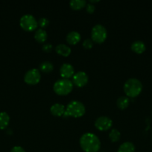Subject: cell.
Listing matches in <instances>:
<instances>
[{
  "instance_id": "19",
  "label": "cell",
  "mask_w": 152,
  "mask_h": 152,
  "mask_svg": "<svg viewBox=\"0 0 152 152\" xmlns=\"http://www.w3.org/2000/svg\"><path fill=\"white\" fill-rule=\"evenodd\" d=\"M54 65L50 61H43L39 65V70L45 73H49L53 70Z\"/></svg>"
},
{
  "instance_id": "6",
  "label": "cell",
  "mask_w": 152,
  "mask_h": 152,
  "mask_svg": "<svg viewBox=\"0 0 152 152\" xmlns=\"http://www.w3.org/2000/svg\"><path fill=\"white\" fill-rule=\"evenodd\" d=\"M19 23H20V26L22 27V29L27 31H34L38 26V23H37V20L36 19V18L33 15L28 14V13L23 15L20 18Z\"/></svg>"
},
{
  "instance_id": "12",
  "label": "cell",
  "mask_w": 152,
  "mask_h": 152,
  "mask_svg": "<svg viewBox=\"0 0 152 152\" xmlns=\"http://www.w3.org/2000/svg\"><path fill=\"white\" fill-rule=\"evenodd\" d=\"M65 106L61 103H55L51 106L50 111L52 114L57 117H61L63 115L65 112Z\"/></svg>"
},
{
  "instance_id": "8",
  "label": "cell",
  "mask_w": 152,
  "mask_h": 152,
  "mask_svg": "<svg viewBox=\"0 0 152 152\" xmlns=\"http://www.w3.org/2000/svg\"><path fill=\"white\" fill-rule=\"evenodd\" d=\"M113 121L107 116H101L95 120V126L100 131L108 130L111 128Z\"/></svg>"
},
{
  "instance_id": "11",
  "label": "cell",
  "mask_w": 152,
  "mask_h": 152,
  "mask_svg": "<svg viewBox=\"0 0 152 152\" xmlns=\"http://www.w3.org/2000/svg\"><path fill=\"white\" fill-rule=\"evenodd\" d=\"M80 38H81L80 34L76 31H70L67 34L66 37V39L67 42L71 45L77 44L78 42H80Z\"/></svg>"
},
{
  "instance_id": "17",
  "label": "cell",
  "mask_w": 152,
  "mask_h": 152,
  "mask_svg": "<svg viewBox=\"0 0 152 152\" xmlns=\"http://www.w3.org/2000/svg\"><path fill=\"white\" fill-rule=\"evenodd\" d=\"M130 103V99L128 96H121L116 100V105L118 108L121 109H125L127 107H128Z\"/></svg>"
},
{
  "instance_id": "15",
  "label": "cell",
  "mask_w": 152,
  "mask_h": 152,
  "mask_svg": "<svg viewBox=\"0 0 152 152\" xmlns=\"http://www.w3.org/2000/svg\"><path fill=\"white\" fill-rule=\"evenodd\" d=\"M34 39L39 42H44L47 39V32L43 28H39L36 30L34 33Z\"/></svg>"
},
{
  "instance_id": "14",
  "label": "cell",
  "mask_w": 152,
  "mask_h": 152,
  "mask_svg": "<svg viewBox=\"0 0 152 152\" xmlns=\"http://www.w3.org/2000/svg\"><path fill=\"white\" fill-rule=\"evenodd\" d=\"M55 50H56V52L58 54L63 56H69L72 51L71 48L66 44H63V43L58 44V45L55 47Z\"/></svg>"
},
{
  "instance_id": "5",
  "label": "cell",
  "mask_w": 152,
  "mask_h": 152,
  "mask_svg": "<svg viewBox=\"0 0 152 152\" xmlns=\"http://www.w3.org/2000/svg\"><path fill=\"white\" fill-rule=\"evenodd\" d=\"M107 31L105 27L101 24L94 25L91 31V38L92 41L97 43H102L106 39Z\"/></svg>"
},
{
  "instance_id": "10",
  "label": "cell",
  "mask_w": 152,
  "mask_h": 152,
  "mask_svg": "<svg viewBox=\"0 0 152 152\" xmlns=\"http://www.w3.org/2000/svg\"><path fill=\"white\" fill-rule=\"evenodd\" d=\"M60 74L63 78L69 79L75 74L74 67L69 63H63L60 68Z\"/></svg>"
},
{
  "instance_id": "1",
  "label": "cell",
  "mask_w": 152,
  "mask_h": 152,
  "mask_svg": "<svg viewBox=\"0 0 152 152\" xmlns=\"http://www.w3.org/2000/svg\"><path fill=\"white\" fill-rule=\"evenodd\" d=\"M80 145L85 152H97L100 149L101 142L95 134L86 132L80 137Z\"/></svg>"
},
{
  "instance_id": "3",
  "label": "cell",
  "mask_w": 152,
  "mask_h": 152,
  "mask_svg": "<svg viewBox=\"0 0 152 152\" xmlns=\"http://www.w3.org/2000/svg\"><path fill=\"white\" fill-rule=\"evenodd\" d=\"M86 108L84 105L78 100H72L67 105L66 111L63 114V117L69 116L74 117H80L85 114Z\"/></svg>"
},
{
  "instance_id": "22",
  "label": "cell",
  "mask_w": 152,
  "mask_h": 152,
  "mask_svg": "<svg viewBox=\"0 0 152 152\" xmlns=\"http://www.w3.org/2000/svg\"><path fill=\"white\" fill-rule=\"evenodd\" d=\"M37 23H38V25L40 27V28H45V27L49 25V19L46 17H41L37 20Z\"/></svg>"
},
{
  "instance_id": "4",
  "label": "cell",
  "mask_w": 152,
  "mask_h": 152,
  "mask_svg": "<svg viewBox=\"0 0 152 152\" xmlns=\"http://www.w3.org/2000/svg\"><path fill=\"white\" fill-rule=\"evenodd\" d=\"M73 83L69 79L62 78L57 80L53 86V89L56 94L59 95H66L72 91Z\"/></svg>"
},
{
  "instance_id": "20",
  "label": "cell",
  "mask_w": 152,
  "mask_h": 152,
  "mask_svg": "<svg viewBox=\"0 0 152 152\" xmlns=\"http://www.w3.org/2000/svg\"><path fill=\"white\" fill-rule=\"evenodd\" d=\"M86 1L85 0H71L69 1V5L74 10H79L82 7H85Z\"/></svg>"
},
{
  "instance_id": "9",
  "label": "cell",
  "mask_w": 152,
  "mask_h": 152,
  "mask_svg": "<svg viewBox=\"0 0 152 152\" xmlns=\"http://www.w3.org/2000/svg\"><path fill=\"white\" fill-rule=\"evenodd\" d=\"M89 77L87 74L83 71H79L72 76V83L78 87L84 86L87 83Z\"/></svg>"
},
{
  "instance_id": "18",
  "label": "cell",
  "mask_w": 152,
  "mask_h": 152,
  "mask_svg": "<svg viewBox=\"0 0 152 152\" xmlns=\"http://www.w3.org/2000/svg\"><path fill=\"white\" fill-rule=\"evenodd\" d=\"M10 122V117L8 114L4 111L0 112V129H4Z\"/></svg>"
},
{
  "instance_id": "7",
  "label": "cell",
  "mask_w": 152,
  "mask_h": 152,
  "mask_svg": "<svg viewBox=\"0 0 152 152\" xmlns=\"http://www.w3.org/2000/svg\"><path fill=\"white\" fill-rule=\"evenodd\" d=\"M41 79L40 70L37 68H31L25 72L24 75V81L30 85H35L40 82Z\"/></svg>"
},
{
  "instance_id": "2",
  "label": "cell",
  "mask_w": 152,
  "mask_h": 152,
  "mask_svg": "<svg viewBox=\"0 0 152 152\" xmlns=\"http://www.w3.org/2000/svg\"><path fill=\"white\" fill-rule=\"evenodd\" d=\"M123 88L127 96L136 97L142 92V84L138 79L130 78L125 83Z\"/></svg>"
},
{
  "instance_id": "24",
  "label": "cell",
  "mask_w": 152,
  "mask_h": 152,
  "mask_svg": "<svg viewBox=\"0 0 152 152\" xmlns=\"http://www.w3.org/2000/svg\"><path fill=\"white\" fill-rule=\"evenodd\" d=\"M85 7H86V11H87L88 13H93L94 10H95V5H94V4H92V3H90V2L87 3Z\"/></svg>"
},
{
  "instance_id": "21",
  "label": "cell",
  "mask_w": 152,
  "mask_h": 152,
  "mask_svg": "<svg viewBox=\"0 0 152 152\" xmlns=\"http://www.w3.org/2000/svg\"><path fill=\"white\" fill-rule=\"evenodd\" d=\"M121 133L118 129H112L109 133V137L112 142H116L120 139Z\"/></svg>"
},
{
  "instance_id": "13",
  "label": "cell",
  "mask_w": 152,
  "mask_h": 152,
  "mask_svg": "<svg viewBox=\"0 0 152 152\" xmlns=\"http://www.w3.org/2000/svg\"><path fill=\"white\" fill-rule=\"evenodd\" d=\"M145 44L141 40H136L131 44V49L137 53H142L145 50Z\"/></svg>"
},
{
  "instance_id": "25",
  "label": "cell",
  "mask_w": 152,
  "mask_h": 152,
  "mask_svg": "<svg viewBox=\"0 0 152 152\" xmlns=\"http://www.w3.org/2000/svg\"><path fill=\"white\" fill-rule=\"evenodd\" d=\"M52 48H53V46L51 43H45L43 45V50L45 52H50L52 50Z\"/></svg>"
},
{
  "instance_id": "16",
  "label": "cell",
  "mask_w": 152,
  "mask_h": 152,
  "mask_svg": "<svg viewBox=\"0 0 152 152\" xmlns=\"http://www.w3.org/2000/svg\"><path fill=\"white\" fill-rule=\"evenodd\" d=\"M135 151V145L133 142H123L118 148L117 152H134Z\"/></svg>"
},
{
  "instance_id": "23",
  "label": "cell",
  "mask_w": 152,
  "mask_h": 152,
  "mask_svg": "<svg viewBox=\"0 0 152 152\" xmlns=\"http://www.w3.org/2000/svg\"><path fill=\"white\" fill-rule=\"evenodd\" d=\"M83 46L86 49L92 48V47L93 46V41L92 40V39H86L83 42Z\"/></svg>"
},
{
  "instance_id": "26",
  "label": "cell",
  "mask_w": 152,
  "mask_h": 152,
  "mask_svg": "<svg viewBox=\"0 0 152 152\" xmlns=\"http://www.w3.org/2000/svg\"><path fill=\"white\" fill-rule=\"evenodd\" d=\"M10 152H25V151L22 146H19V145H16V146H14L12 148V149L10 150Z\"/></svg>"
}]
</instances>
